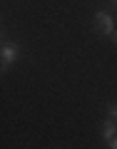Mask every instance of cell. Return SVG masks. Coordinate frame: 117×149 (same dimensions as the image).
<instances>
[{
    "label": "cell",
    "instance_id": "obj_1",
    "mask_svg": "<svg viewBox=\"0 0 117 149\" xmlns=\"http://www.w3.org/2000/svg\"><path fill=\"white\" fill-rule=\"evenodd\" d=\"M92 25H95V32H100L102 37H112V35H115V20H112V15L105 13V10L95 13Z\"/></svg>",
    "mask_w": 117,
    "mask_h": 149
},
{
    "label": "cell",
    "instance_id": "obj_2",
    "mask_svg": "<svg viewBox=\"0 0 117 149\" xmlns=\"http://www.w3.org/2000/svg\"><path fill=\"white\" fill-rule=\"evenodd\" d=\"M18 60H20V47L15 42H3V47H0V70L8 72V67Z\"/></svg>",
    "mask_w": 117,
    "mask_h": 149
},
{
    "label": "cell",
    "instance_id": "obj_3",
    "mask_svg": "<svg viewBox=\"0 0 117 149\" xmlns=\"http://www.w3.org/2000/svg\"><path fill=\"white\" fill-rule=\"evenodd\" d=\"M115 137H117V119L107 117L105 124H102V139H105V142H112Z\"/></svg>",
    "mask_w": 117,
    "mask_h": 149
},
{
    "label": "cell",
    "instance_id": "obj_4",
    "mask_svg": "<svg viewBox=\"0 0 117 149\" xmlns=\"http://www.w3.org/2000/svg\"><path fill=\"white\" fill-rule=\"evenodd\" d=\"M107 114H110V117H115V119H117V104H110V109H107Z\"/></svg>",
    "mask_w": 117,
    "mask_h": 149
},
{
    "label": "cell",
    "instance_id": "obj_5",
    "mask_svg": "<svg viewBox=\"0 0 117 149\" xmlns=\"http://www.w3.org/2000/svg\"><path fill=\"white\" fill-rule=\"evenodd\" d=\"M107 147H110V149H117V137L112 139V142H107Z\"/></svg>",
    "mask_w": 117,
    "mask_h": 149
},
{
    "label": "cell",
    "instance_id": "obj_6",
    "mask_svg": "<svg viewBox=\"0 0 117 149\" xmlns=\"http://www.w3.org/2000/svg\"><path fill=\"white\" fill-rule=\"evenodd\" d=\"M112 37H115V42H117V30H115V35H112Z\"/></svg>",
    "mask_w": 117,
    "mask_h": 149
},
{
    "label": "cell",
    "instance_id": "obj_7",
    "mask_svg": "<svg viewBox=\"0 0 117 149\" xmlns=\"http://www.w3.org/2000/svg\"><path fill=\"white\" fill-rule=\"evenodd\" d=\"M112 5H115V8H117V0H112Z\"/></svg>",
    "mask_w": 117,
    "mask_h": 149
}]
</instances>
